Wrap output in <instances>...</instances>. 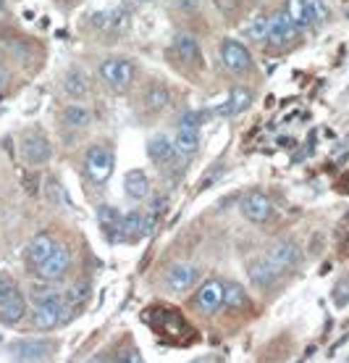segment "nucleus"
I'll return each instance as SVG.
<instances>
[{
	"label": "nucleus",
	"mask_w": 349,
	"mask_h": 363,
	"mask_svg": "<svg viewBox=\"0 0 349 363\" xmlns=\"http://www.w3.org/2000/svg\"><path fill=\"white\" fill-rule=\"evenodd\" d=\"M69 313V303L63 298V292L47 290L42 298L35 300V308H32V327L37 332H53L66 321Z\"/></svg>",
	"instance_id": "obj_1"
},
{
	"label": "nucleus",
	"mask_w": 349,
	"mask_h": 363,
	"mask_svg": "<svg viewBox=\"0 0 349 363\" xmlns=\"http://www.w3.org/2000/svg\"><path fill=\"white\" fill-rule=\"evenodd\" d=\"M113 166H116V155L108 145H90L87 153H84V174L87 179L95 182V184H105L113 174Z\"/></svg>",
	"instance_id": "obj_2"
},
{
	"label": "nucleus",
	"mask_w": 349,
	"mask_h": 363,
	"mask_svg": "<svg viewBox=\"0 0 349 363\" xmlns=\"http://www.w3.org/2000/svg\"><path fill=\"white\" fill-rule=\"evenodd\" d=\"M55 353V342L45 340V337H35V340H16L8 345V355L13 361L21 363H40L47 361Z\"/></svg>",
	"instance_id": "obj_3"
},
{
	"label": "nucleus",
	"mask_w": 349,
	"mask_h": 363,
	"mask_svg": "<svg viewBox=\"0 0 349 363\" xmlns=\"http://www.w3.org/2000/svg\"><path fill=\"white\" fill-rule=\"evenodd\" d=\"M35 269L37 277L42 281H61L69 274V269H71V250L66 245H55L53 253L47 255L40 266H35Z\"/></svg>",
	"instance_id": "obj_4"
},
{
	"label": "nucleus",
	"mask_w": 349,
	"mask_h": 363,
	"mask_svg": "<svg viewBox=\"0 0 349 363\" xmlns=\"http://www.w3.org/2000/svg\"><path fill=\"white\" fill-rule=\"evenodd\" d=\"M18 153L24 158V164L29 166H45L50 161V155H53V147L47 143L45 135H40V132H29V135L21 137V143H18Z\"/></svg>",
	"instance_id": "obj_5"
},
{
	"label": "nucleus",
	"mask_w": 349,
	"mask_h": 363,
	"mask_svg": "<svg viewBox=\"0 0 349 363\" xmlns=\"http://www.w3.org/2000/svg\"><path fill=\"white\" fill-rule=\"evenodd\" d=\"M224 290L226 284L221 279H207L200 284L198 295H195V308L202 313V316H213L224 308Z\"/></svg>",
	"instance_id": "obj_6"
},
{
	"label": "nucleus",
	"mask_w": 349,
	"mask_h": 363,
	"mask_svg": "<svg viewBox=\"0 0 349 363\" xmlns=\"http://www.w3.org/2000/svg\"><path fill=\"white\" fill-rule=\"evenodd\" d=\"M100 77L113 90H124L135 79V66H132L129 58H108V61L100 64Z\"/></svg>",
	"instance_id": "obj_7"
},
{
	"label": "nucleus",
	"mask_w": 349,
	"mask_h": 363,
	"mask_svg": "<svg viewBox=\"0 0 349 363\" xmlns=\"http://www.w3.org/2000/svg\"><path fill=\"white\" fill-rule=\"evenodd\" d=\"M297 32H299V27L294 24V18L289 16V11L278 9L268 18V37L265 40H270L273 45H289L297 37Z\"/></svg>",
	"instance_id": "obj_8"
},
{
	"label": "nucleus",
	"mask_w": 349,
	"mask_h": 363,
	"mask_svg": "<svg viewBox=\"0 0 349 363\" xmlns=\"http://www.w3.org/2000/svg\"><path fill=\"white\" fill-rule=\"evenodd\" d=\"M239 211H242V216L247 221H252V224H265L273 216V203L268 200V195H263L260 190H252L242 198Z\"/></svg>",
	"instance_id": "obj_9"
},
{
	"label": "nucleus",
	"mask_w": 349,
	"mask_h": 363,
	"mask_svg": "<svg viewBox=\"0 0 349 363\" xmlns=\"http://www.w3.org/2000/svg\"><path fill=\"white\" fill-rule=\"evenodd\" d=\"M166 290L173 292V295H184V292H189L192 287H195V281H198V269L192 264H184V261H179V264H171L168 269H166Z\"/></svg>",
	"instance_id": "obj_10"
},
{
	"label": "nucleus",
	"mask_w": 349,
	"mask_h": 363,
	"mask_svg": "<svg viewBox=\"0 0 349 363\" xmlns=\"http://www.w3.org/2000/svg\"><path fill=\"white\" fill-rule=\"evenodd\" d=\"M221 61L231 74H247L252 69L250 50L242 43H236V40H224L221 43Z\"/></svg>",
	"instance_id": "obj_11"
},
{
	"label": "nucleus",
	"mask_w": 349,
	"mask_h": 363,
	"mask_svg": "<svg viewBox=\"0 0 349 363\" xmlns=\"http://www.w3.org/2000/svg\"><path fill=\"white\" fill-rule=\"evenodd\" d=\"M147 155H150L152 164L166 166L176 158V145H173V140H171V137L152 135L150 140H147Z\"/></svg>",
	"instance_id": "obj_12"
},
{
	"label": "nucleus",
	"mask_w": 349,
	"mask_h": 363,
	"mask_svg": "<svg viewBox=\"0 0 349 363\" xmlns=\"http://www.w3.org/2000/svg\"><path fill=\"white\" fill-rule=\"evenodd\" d=\"M24 316H27V298H24L21 290H16L11 298H6L0 303V321L3 324L13 327L18 321H24Z\"/></svg>",
	"instance_id": "obj_13"
},
{
	"label": "nucleus",
	"mask_w": 349,
	"mask_h": 363,
	"mask_svg": "<svg viewBox=\"0 0 349 363\" xmlns=\"http://www.w3.org/2000/svg\"><path fill=\"white\" fill-rule=\"evenodd\" d=\"M98 224L108 242H121V213L113 206H98Z\"/></svg>",
	"instance_id": "obj_14"
},
{
	"label": "nucleus",
	"mask_w": 349,
	"mask_h": 363,
	"mask_svg": "<svg viewBox=\"0 0 349 363\" xmlns=\"http://www.w3.org/2000/svg\"><path fill=\"white\" fill-rule=\"evenodd\" d=\"M278 274H281V269L270 261L268 255H265V258H258V261H252L250 264V279L255 281L258 287H263V290H268V287L276 284Z\"/></svg>",
	"instance_id": "obj_15"
},
{
	"label": "nucleus",
	"mask_w": 349,
	"mask_h": 363,
	"mask_svg": "<svg viewBox=\"0 0 349 363\" xmlns=\"http://www.w3.org/2000/svg\"><path fill=\"white\" fill-rule=\"evenodd\" d=\"M273 261V264L281 269V272H287V269H294L299 264V247L292 242V240H284V242H276V245H270V250L265 253Z\"/></svg>",
	"instance_id": "obj_16"
},
{
	"label": "nucleus",
	"mask_w": 349,
	"mask_h": 363,
	"mask_svg": "<svg viewBox=\"0 0 349 363\" xmlns=\"http://www.w3.org/2000/svg\"><path fill=\"white\" fill-rule=\"evenodd\" d=\"M173 145H176V155L181 158H192L202 145V137H200V127H179L176 137H173Z\"/></svg>",
	"instance_id": "obj_17"
},
{
	"label": "nucleus",
	"mask_w": 349,
	"mask_h": 363,
	"mask_svg": "<svg viewBox=\"0 0 349 363\" xmlns=\"http://www.w3.org/2000/svg\"><path fill=\"white\" fill-rule=\"evenodd\" d=\"M124 192L132 200H147L150 198V177L142 169H132L124 177Z\"/></svg>",
	"instance_id": "obj_18"
},
{
	"label": "nucleus",
	"mask_w": 349,
	"mask_h": 363,
	"mask_svg": "<svg viewBox=\"0 0 349 363\" xmlns=\"http://www.w3.org/2000/svg\"><path fill=\"white\" fill-rule=\"evenodd\" d=\"M252 103V92L244 90V87H234L231 92H229V98H226L224 106H218L215 108V113L218 116H236V113H242V111L250 108Z\"/></svg>",
	"instance_id": "obj_19"
},
{
	"label": "nucleus",
	"mask_w": 349,
	"mask_h": 363,
	"mask_svg": "<svg viewBox=\"0 0 349 363\" xmlns=\"http://www.w3.org/2000/svg\"><path fill=\"white\" fill-rule=\"evenodd\" d=\"M173 50H176L181 61H187V64H195V66L202 64V53H200L198 40L192 35H187V32H179V35L173 37Z\"/></svg>",
	"instance_id": "obj_20"
},
{
	"label": "nucleus",
	"mask_w": 349,
	"mask_h": 363,
	"mask_svg": "<svg viewBox=\"0 0 349 363\" xmlns=\"http://www.w3.org/2000/svg\"><path fill=\"white\" fill-rule=\"evenodd\" d=\"M53 247H55V240L50 235H45V232H42V235H35L27 245V261L32 266H40L47 255L53 253Z\"/></svg>",
	"instance_id": "obj_21"
},
{
	"label": "nucleus",
	"mask_w": 349,
	"mask_h": 363,
	"mask_svg": "<svg viewBox=\"0 0 349 363\" xmlns=\"http://www.w3.org/2000/svg\"><path fill=\"white\" fill-rule=\"evenodd\" d=\"M63 92L74 100L87 98V92H90V82H87L84 72H79V69H69V72L63 74Z\"/></svg>",
	"instance_id": "obj_22"
},
{
	"label": "nucleus",
	"mask_w": 349,
	"mask_h": 363,
	"mask_svg": "<svg viewBox=\"0 0 349 363\" xmlns=\"http://www.w3.org/2000/svg\"><path fill=\"white\" fill-rule=\"evenodd\" d=\"M144 235V216L139 211H129L121 216V240L124 242H137Z\"/></svg>",
	"instance_id": "obj_23"
},
{
	"label": "nucleus",
	"mask_w": 349,
	"mask_h": 363,
	"mask_svg": "<svg viewBox=\"0 0 349 363\" xmlns=\"http://www.w3.org/2000/svg\"><path fill=\"white\" fill-rule=\"evenodd\" d=\"M224 306L226 308H231V311L250 308L252 306L250 292L244 290L239 281H229V284H226V290H224Z\"/></svg>",
	"instance_id": "obj_24"
},
{
	"label": "nucleus",
	"mask_w": 349,
	"mask_h": 363,
	"mask_svg": "<svg viewBox=\"0 0 349 363\" xmlns=\"http://www.w3.org/2000/svg\"><path fill=\"white\" fill-rule=\"evenodd\" d=\"M142 103L144 108L150 111V113H161L171 106V92L168 87H163V84H152L150 90L142 95Z\"/></svg>",
	"instance_id": "obj_25"
},
{
	"label": "nucleus",
	"mask_w": 349,
	"mask_h": 363,
	"mask_svg": "<svg viewBox=\"0 0 349 363\" xmlns=\"http://www.w3.org/2000/svg\"><path fill=\"white\" fill-rule=\"evenodd\" d=\"M63 124H69L74 129H84L92 124V111L81 103H71L63 108Z\"/></svg>",
	"instance_id": "obj_26"
},
{
	"label": "nucleus",
	"mask_w": 349,
	"mask_h": 363,
	"mask_svg": "<svg viewBox=\"0 0 349 363\" xmlns=\"http://www.w3.org/2000/svg\"><path fill=\"white\" fill-rule=\"evenodd\" d=\"M92 24L98 29H118L126 24V11L121 9H108V11H98L92 13Z\"/></svg>",
	"instance_id": "obj_27"
},
{
	"label": "nucleus",
	"mask_w": 349,
	"mask_h": 363,
	"mask_svg": "<svg viewBox=\"0 0 349 363\" xmlns=\"http://www.w3.org/2000/svg\"><path fill=\"white\" fill-rule=\"evenodd\" d=\"M304 3V18H307V27H318L328 18V11L323 6V0H302Z\"/></svg>",
	"instance_id": "obj_28"
},
{
	"label": "nucleus",
	"mask_w": 349,
	"mask_h": 363,
	"mask_svg": "<svg viewBox=\"0 0 349 363\" xmlns=\"http://www.w3.org/2000/svg\"><path fill=\"white\" fill-rule=\"evenodd\" d=\"M268 18L265 13H258V16L250 18V24H244V35L250 40H265L268 37Z\"/></svg>",
	"instance_id": "obj_29"
},
{
	"label": "nucleus",
	"mask_w": 349,
	"mask_h": 363,
	"mask_svg": "<svg viewBox=\"0 0 349 363\" xmlns=\"http://www.w3.org/2000/svg\"><path fill=\"white\" fill-rule=\"evenodd\" d=\"M87 292H90V281H76L74 287H69V290L63 292V298H66L69 306H79L81 300L87 298Z\"/></svg>",
	"instance_id": "obj_30"
},
{
	"label": "nucleus",
	"mask_w": 349,
	"mask_h": 363,
	"mask_svg": "<svg viewBox=\"0 0 349 363\" xmlns=\"http://www.w3.org/2000/svg\"><path fill=\"white\" fill-rule=\"evenodd\" d=\"M287 11H289V16L294 18L297 27L307 29V18H304V3H302V0H289Z\"/></svg>",
	"instance_id": "obj_31"
},
{
	"label": "nucleus",
	"mask_w": 349,
	"mask_h": 363,
	"mask_svg": "<svg viewBox=\"0 0 349 363\" xmlns=\"http://www.w3.org/2000/svg\"><path fill=\"white\" fill-rule=\"evenodd\" d=\"M16 290H18V287L13 284V279H11L8 274L0 272V303H3L6 298H11V295H13Z\"/></svg>",
	"instance_id": "obj_32"
},
{
	"label": "nucleus",
	"mask_w": 349,
	"mask_h": 363,
	"mask_svg": "<svg viewBox=\"0 0 349 363\" xmlns=\"http://www.w3.org/2000/svg\"><path fill=\"white\" fill-rule=\"evenodd\" d=\"M333 303H336V306H347L349 303V279L336 284V290H333Z\"/></svg>",
	"instance_id": "obj_33"
},
{
	"label": "nucleus",
	"mask_w": 349,
	"mask_h": 363,
	"mask_svg": "<svg viewBox=\"0 0 349 363\" xmlns=\"http://www.w3.org/2000/svg\"><path fill=\"white\" fill-rule=\"evenodd\" d=\"M200 118H202V113H198V111H187V113H181L179 127H200Z\"/></svg>",
	"instance_id": "obj_34"
},
{
	"label": "nucleus",
	"mask_w": 349,
	"mask_h": 363,
	"mask_svg": "<svg viewBox=\"0 0 349 363\" xmlns=\"http://www.w3.org/2000/svg\"><path fill=\"white\" fill-rule=\"evenodd\" d=\"M47 195H50V200H53L55 206H61L63 200V187L58 184L55 179H47Z\"/></svg>",
	"instance_id": "obj_35"
},
{
	"label": "nucleus",
	"mask_w": 349,
	"mask_h": 363,
	"mask_svg": "<svg viewBox=\"0 0 349 363\" xmlns=\"http://www.w3.org/2000/svg\"><path fill=\"white\" fill-rule=\"evenodd\" d=\"M202 0H173V6L181 11V13H195L200 9Z\"/></svg>",
	"instance_id": "obj_36"
},
{
	"label": "nucleus",
	"mask_w": 349,
	"mask_h": 363,
	"mask_svg": "<svg viewBox=\"0 0 349 363\" xmlns=\"http://www.w3.org/2000/svg\"><path fill=\"white\" fill-rule=\"evenodd\" d=\"M6 79H8V72H6V69H3V66H0V87H3V84H6Z\"/></svg>",
	"instance_id": "obj_37"
},
{
	"label": "nucleus",
	"mask_w": 349,
	"mask_h": 363,
	"mask_svg": "<svg viewBox=\"0 0 349 363\" xmlns=\"http://www.w3.org/2000/svg\"><path fill=\"white\" fill-rule=\"evenodd\" d=\"M135 3H152V0H135Z\"/></svg>",
	"instance_id": "obj_38"
},
{
	"label": "nucleus",
	"mask_w": 349,
	"mask_h": 363,
	"mask_svg": "<svg viewBox=\"0 0 349 363\" xmlns=\"http://www.w3.org/2000/svg\"><path fill=\"white\" fill-rule=\"evenodd\" d=\"M0 342H3V335H0Z\"/></svg>",
	"instance_id": "obj_39"
},
{
	"label": "nucleus",
	"mask_w": 349,
	"mask_h": 363,
	"mask_svg": "<svg viewBox=\"0 0 349 363\" xmlns=\"http://www.w3.org/2000/svg\"><path fill=\"white\" fill-rule=\"evenodd\" d=\"M347 361H349V355H347Z\"/></svg>",
	"instance_id": "obj_40"
}]
</instances>
